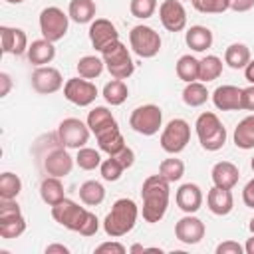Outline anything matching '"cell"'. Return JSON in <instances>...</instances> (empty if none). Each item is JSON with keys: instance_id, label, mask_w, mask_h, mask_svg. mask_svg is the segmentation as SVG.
<instances>
[{"instance_id": "6da1fadb", "label": "cell", "mask_w": 254, "mask_h": 254, "mask_svg": "<svg viewBox=\"0 0 254 254\" xmlns=\"http://www.w3.org/2000/svg\"><path fill=\"white\" fill-rule=\"evenodd\" d=\"M169 181H165L161 175H151L143 181L141 187V198H143V220L145 222H159L167 208H169V196H171V189H169Z\"/></svg>"}, {"instance_id": "7a4b0ae2", "label": "cell", "mask_w": 254, "mask_h": 254, "mask_svg": "<svg viewBox=\"0 0 254 254\" xmlns=\"http://www.w3.org/2000/svg\"><path fill=\"white\" fill-rule=\"evenodd\" d=\"M139 216V206L133 198H117L103 220V230L111 238H121L133 230Z\"/></svg>"}, {"instance_id": "3957f363", "label": "cell", "mask_w": 254, "mask_h": 254, "mask_svg": "<svg viewBox=\"0 0 254 254\" xmlns=\"http://www.w3.org/2000/svg\"><path fill=\"white\" fill-rule=\"evenodd\" d=\"M198 143L204 151H218L226 143V127L212 111H204L194 121Z\"/></svg>"}, {"instance_id": "277c9868", "label": "cell", "mask_w": 254, "mask_h": 254, "mask_svg": "<svg viewBox=\"0 0 254 254\" xmlns=\"http://www.w3.org/2000/svg\"><path fill=\"white\" fill-rule=\"evenodd\" d=\"M101 58H103V64L107 67V71L111 73V77L115 79H127L133 75L135 71V64H133V58L127 50V46L117 40L113 44H109L103 52H99Z\"/></svg>"}, {"instance_id": "5b68a950", "label": "cell", "mask_w": 254, "mask_h": 254, "mask_svg": "<svg viewBox=\"0 0 254 254\" xmlns=\"http://www.w3.org/2000/svg\"><path fill=\"white\" fill-rule=\"evenodd\" d=\"M89 214L91 212L87 208L79 206L77 202H73L69 198H64V200H60L58 204L52 206V218L58 224H62L64 228H67L71 232H79V234H81Z\"/></svg>"}, {"instance_id": "8992f818", "label": "cell", "mask_w": 254, "mask_h": 254, "mask_svg": "<svg viewBox=\"0 0 254 254\" xmlns=\"http://www.w3.org/2000/svg\"><path fill=\"white\" fill-rule=\"evenodd\" d=\"M161 44L163 42H161L159 32H155V28L151 26L139 24V26H133L129 32V46L143 60L155 58L161 52Z\"/></svg>"}, {"instance_id": "52a82bcc", "label": "cell", "mask_w": 254, "mask_h": 254, "mask_svg": "<svg viewBox=\"0 0 254 254\" xmlns=\"http://www.w3.org/2000/svg\"><path fill=\"white\" fill-rule=\"evenodd\" d=\"M129 125L135 133L151 137V135L159 133V129L163 127V111L159 105H153V103L139 105L131 111Z\"/></svg>"}, {"instance_id": "ba28073f", "label": "cell", "mask_w": 254, "mask_h": 254, "mask_svg": "<svg viewBox=\"0 0 254 254\" xmlns=\"http://www.w3.org/2000/svg\"><path fill=\"white\" fill-rule=\"evenodd\" d=\"M40 32H42V38L50 40V42H60L65 34H67V28H69V16L58 8V6H48L40 12Z\"/></svg>"}, {"instance_id": "9c48e42d", "label": "cell", "mask_w": 254, "mask_h": 254, "mask_svg": "<svg viewBox=\"0 0 254 254\" xmlns=\"http://www.w3.org/2000/svg\"><path fill=\"white\" fill-rule=\"evenodd\" d=\"M189 141H190V125H189L185 119H181V117L171 119V121L163 127L161 139H159L161 149H163L165 153H169V155L181 153V151L189 145Z\"/></svg>"}, {"instance_id": "30bf717a", "label": "cell", "mask_w": 254, "mask_h": 254, "mask_svg": "<svg viewBox=\"0 0 254 254\" xmlns=\"http://www.w3.org/2000/svg\"><path fill=\"white\" fill-rule=\"evenodd\" d=\"M89 133L91 129L87 127V123H83L77 117H65L58 125V139H60V145H64L65 149L85 147V143L89 141Z\"/></svg>"}, {"instance_id": "8fae6325", "label": "cell", "mask_w": 254, "mask_h": 254, "mask_svg": "<svg viewBox=\"0 0 254 254\" xmlns=\"http://www.w3.org/2000/svg\"><path fill=\"white\" fill-rule=\"evenodd\" d=\"M64 97L77 107H87L95 101L97 87L85 77H69L64 83Z\"/></svg>"}, {"instance_id": "7c38bea8", "label": "cell", "mask_w": 254, "mask_h": 254, "mask_svg": "<svg viewBox=\"0 0 254 254\" xmlns=\"http://www.w3.org/2000/svg\"><path fill=\"white\" fill-rule=\"evenodd\" d=\"M32 87L36 93L40 95H50V93H56L64 87V77L60 73V69L52 67V65H40L32 71Z\"/></svg>"}, {"instance_id": "4fadbf2b", "label": "cell", "mask_w": 254, "mask_h": 254, "mask_svg": "<svg viewBox=\"0 0 254 254\" xmlns=\"http://www.w3.org/2000/svg\"><path fill=\"white\" fill-rule=\"evenodd\" d=\"M159 20L167 32H183L187 26V10L181 0H163L159 6Z\"/></svg>"}, {"instance_id": "5bb4252c", "label": "cell", "mask_w": 254, "mask_h": 254, "mask_svg": "<svg viewBox=\"0 0 254 254\" xmlns=\"http://www.w3.org/2000/svg\"><path fill=\"white\" fill-rule=\"evenodd\" d=\"M204 232H206L204 222L198 216H194V214H187L181 220H177V224H175L177 240L183 242V244H189V246L198 244L204 238Z\"/></svg>"}, {"instance_id": "9a60e30c", "label": "cell", "mask_w": 254, "mask_h": 254, "mask_svg": "<svg viewBox=\"0 0 254 254\" xmlns=\"http://www.w3.org/2000/svg\"><path fill=\"white\" fill-rule=\"evenodd\" d=\"M89 40H91V46L97 50V52H103L109 44L117 42L119 40V32L115 28V24L107 18H95L91 24H89Z\"/></svg>"}, {"instance_id": "2e32d148", "label": "cell", "mask_w": 254, "mask_h": 254, "mask_svg": "<svg viewBox=\"0 0 254 254\" xmlns=\"http://www.w3.org/2000/svg\"><path fill=\"white\" fill-rule=\"evenodd\" d=\"M71 169H73V159H71L69 153L64 149V145L52 149V151L44 157V171H46V175L64 179V177H67V175L71 173Z\"/></svg>"}, {"instance_id": "e0dca14e", "label": "cell", "mask_w": 254, "mask_h": 254, "mask_svg": "<svg viewBox=\"0 0 254 254\" xmlns=\"http://www.w3.org/2000/svg\"><path fill=\"white\" fill-rule=\"evenodd\" d=\"M0 38H2V52L12 56H22L28 52V36L22 28L12 26H0Z\"/></svg>"}, {"instance_id": "ac0fdd59", "label": "cell", "mask_w": 254, "mask_h": 254, "mask_svg": "<svg viewBox=\"0 0 254 254\" xmlns=\"http://www.w3.org/2000/svg\"><path fill=\"white\" fill-rule=\"evenodd\" d=\"M175 200H177V206L187 212V214H194L200 206H202V190L198 185L194 183H185L177 189V194H175Z\"/></svg>"}, {"instance_id": "d6986e66", "label": "cell", "mask_w": 254, "mask_h": 254, "mask_svg": "<svg viewBox=\"0 0 254 254\" xmlns=\"http://www.w3.org/2000/svg\"><path fill=\"white\" fill-rule=\"evenodd\" d=\"M206 204L208 210L216 216H226L232 212L234 208V196L228 189H220V187H212L206 194Z\"/></svg>"}, {"instance_id": "ffe728a7", "label": "cell", "mask_w": 254, "mask_h": 254, "mask_svg": "<svg viewBox=\"0 0 254 254\" xmlns=\"http://www.w3.org/2000/svg\"><path fill=\"white\" fill-rule=\"evenodd\" d=\"M210 177H212V183L214 187H220V189H234L238 179H240V171L234 163L230 161H218L212 171H210Z\"/></svg>"}, {"instance_id": "44dd1931", "label": "cell", "mask_w": 254, "mask_h": 254, "mask_svg": "<svg viewBox=\"0 0 254 254\" xmlns=\"http://www.w3.org/2000/svg\"><path fill=\"white\" fill-rule=\"evenodd\" d=\"M240 87L236 85H218L212 91V103L220 111H236L240 109Z\"/></svg>"}, {"instance_id": "7402d4cb", "label": "cell", "mask_w": 254, "mask_h": 254, "mask_svg": "<svg viewBox=\"0 0 254 254\" xmlns=\"http://www.w3.org/2000/svg\"><path fill=\"white\" fill-rule=\"evenodd\" d=\"M26 54H28L30 64L40 67V65H48L56 58V48H54V42H50L46 38H40V40H34L28 46Z\"/></svg>"}, {"instance_id": "603a6c76", "label": "cell", "mask_w": 254, "mask_h": 254, "mask_svg": "<svg viewBox=\"0 0 254 254\" xmlns=\"http://www.w3.org/2000/svg\"><path fill=\"white\" fill-rule=\"evenodd\" d=\"M87 127L91 129V133L93 135H99V133H103V131H107V129H111V127H117V121H115V117H113V113L107 109V107H103V105H97V107H93L89 113H87Z\"/></svg>"}, {"instance_id": "cb8c5ba5", "label": "cell", "mask_w": 254, "mask_h": 254, "mask_svg": "<svg viewBox=\"0 0 254 254\" xmlns=\"http://www.w3.org/2000/svg\"><path fill=\"white\" fill-rule=\"evenodd\" d=\"M40 196L48 206H54L60 200H64L65 198V190H64L62 179L60 177H52V175L44 177L42 183H40Z\"/></svg>"}, {"instance_id": "d4e9b609", "label": "cell", "mask_w": 254, "mask_h": 254, "mask_svg": "<svg viewBox=\"0 0 254 254\" xmlns=\"http://www.w3.org/2000/svg\"><path fill=\"white\" fill-rule=\"evenodd\" d=\"M212 32L206 26H190L185 34V42L192 52H206L212 46Z\"/></svg>"}, {"instance_id": "484cf974", "label": "cell", "mask_w": 254, "mask_h": 254, "mask_svg": "<svg viewBox=\"0 0 254 254\" xmlns=\"http://www.w3.org/2000/svg\"><path fill=\"white\" fill-rule=\"evenodd\" d=\"M95 12L97 6L93 0H71L67 8L69 20H73L75 24H91L95 20Z\"/></svg>"}, {"instance_id": "4316f807", "label": "cell", "mask_w": 254, "mask_h": 254, "mask_svg": "<svg viewBox=\"0 0 254 254\" xmlns=\"http://www.w3.org/2000/svg\"><path fill=\"white\" fill-rule=\"evenodd\" d=\"M95 139H97L99 151L107 153L109 157L117 155V153L125 147V139H123V135H121V131H119V125H117V127H111V129H107V131H103V133H99V135H95Z\"/></svg>"}, {"instance_id": "83f0119b", "label": "cell", "mask_w": 254, "mask_h": 254, "mask_svg": "<svg viewBox=\"0 0 254 254\" xmlns=\"http://www.w3.org/2000/svg\"><path fill=\"white\" fill-rule=\"evenodd\" d=\"M250 48L246 44H230L226 50H224V64L232 69H244L250 62Z\"/></svg>"}, {"instance_id": "f1b7e54d", "label": "cell", "mask_w": 254, "mask_h": 254, "mask_svg": "<svg viewBox=\"0 0 254 254\" xmlns=\"http://www.w3.org/2000/svg\"><path fill=\"white\" fill-rule=\"evenodd\" d=\"M232 137H234V145L238 149H244V151L254 149V113L248 115V117H244L236 125Z\"/></svg>"}, {"instance_id": "f546056e", "label": "cell", "mask_w": 254, "mask_h": 254, "mask_svg": "<svg viewBox=\"0 0 254 254\" xmlns=\"http://www.w3.org/2000/svg\"><path fill=\"white\" fill-rule=\"evenodd\" d=\"M198 64H200V60H196V58L190 56V54L181 56V58L177 60V65H175L177 77H179L181 81H185V83L198 81Z\"/></svg>"}, {"instance_id": "4dcf8cb0", "label": "cell", "mask_w": 254, "mask_h": 254, "mask_svg": "<svg viewBox=\"0 0 254 254\" xmlns=\"http://www.w3.org/2000/svg\"><path fill=\"white\" fill-rule=\"evenodd\" d=\"M208 97H210V93L202 81H190L183 89V101L189 107H200L208 101Z\"/></svg>"}, {"instance_id": "1f68e13d", "label": "cell", "mask_w": 254, "mask_h": 254, "mask_svg": "<svg viewBox=\"0 0 254 254\" xmlns=\"http://www.w3.org/2000/svg\"><path fill=\"white\" fill-rule=\"evenodd\" d=\"M222 73V60L218 56H204L198 64V81L202 83H208V81H214L218 79Z\"/></svg>"}, {"instance_id": "d6a6232c", "label": "cell", "mask_w": 254, "mask_h": 254, "mask_svg": "<svg viewBox=\"0 0 254 254\" xmlns=\"http://www.w3.org/2000/svg\"><path fill=\"white\" fill-rule=\"evenodd\" d=\"M79 198L85 206H97L105 198V189L99 181H85L79 187Z\"/></svg>"}, {"instance_id": "836d02e7", "label": "cell", "mask_w": 254, "mask_h": 254, "mask_svg": "<svg viewBox=\"0 0 254 254\" xmlns=\"http://www.w3.org/2000/svg\"><path fill=\"white\" fill-rule=\"evenodd\" d=\"M127 95H129V87H127V83L123 79H115L113 77L111 81H107L103 85V99L109 105H121V103H125Z\"/></svg>"}, {"instance_id": "e575fe53", "label": "cell", "mask_w": 254, "mask_h": 254, "mask_svg": "<svg viewBox=\"0 0 254 254\" xmlns=\"http://www.w3.org/2000/svg\"><path fill=\"white\" fill-rule=\"evenodd\" d=\"M105 64H103V58H97V56H83L79 58L75 69L79 73V77H85V79H95L101 75Z\"/></svg>"}, {"instance_id": "d590c367", "label": "cell", "mask_w": 254, "mask_h": 254, "mask_svg": "<svg viewBox=\"0 0 254 254\" xmlns=\"http://www.w3.org/2000/svg\"><path fill=\"white\" fill-rule=\"evenodd\" d=\"M22 192V179L16 175V173H2L0 175V198H16L18 194Z\"/></svg>"}, {"instance_id": "8d00e7d4", "label": "cell", "mask_w": 254, "mask_h": 254, "mask_svg": "<svg viewBox=\"0 0 254 254\" xmlns=\"http://www.w3.org/2000/svg\"><path fill=\"white\" fill-rule=\"evenodd\" d=\"M159 175L169 181V183H177L183 179L185 175V163L181 159H175V157H169V159H163L161 165H159Z\"/></svg>"}, {"instance_id": "74e56055", "label": "cell", "mask_w": 254, "mask_h": 254, "mask_svg": "<svg viewBox=\"0 0 254 254\" xmlns=\"http://www.w3.org/2000/svg\"><path fill=\"white\" fill-rule=\"evenodd\" d=\"M24 230H26V218H24V214H18V216L0 220V236L4 240L18 238V236L24 234Z\"/></svg>"}, {"instance_id": "f35d334b", "label": "cell", "mask_w": 254, "mask_h": 254, "mask_svg": "<svg viewBox=\"0 0 254 254\" xmlns=\"http://www.w3.org/2000/svg\"><path fill=\"white\" fill-rule=\"evenodd\" d=\"M75 163L83 171H93L101 165V155H99V151H95L91 147H81V149H77Z\"/></svg>"}, {"instance_id": "ab89813d", "label": "cell", "mask_w": 254, "mask_h": 254, "mask_svg": "<svg viewBox=\"0 0 254 254\" xmlns=\"http://www.w3.org/2000/svg\"><path fill=\"white\" fill-rule=\"evenodd\" d=\"M123 165L115 159V157H109V159H103L101 165H99V173H101V179L107 181V183H115L121 179L123 175Z\"/></svg>"}, {"instance_id": "60d3db41", "label": "cell", "mask_w": 254, "mask_h": 254, "mask_svg": "<svg viewBox=\"0 0 254 254\" xmlns=\"http://www.w3.org/2000/svg\"><path fill=\"white\" fill-rule=\"evenodd\" d=\"M192 6L200 14H222L230 8V0H192Z\"/></svg>"}, {"instance_id": "b9f144b4", "label": "cell", "mask_w": 254, "mask_h": 254, "mask_svg": "<svg viewBox=\"0 0 254 254\" xmlns=\"http://www.w3.org/2000/svg\"><path fill=\"white\" fill-rule=\"evenodd\" d=\"M155 10H157V0H131L129 2V12L139 20L151 18Z\"/></svg>"}, {"instance_id": "7bdbcfd3", "label": "cell", "mask_w": 254, "mask_h": 254, "mask_svg": "<svg viewBox=\"0 0 254 254\" xmlns=\"http://www.w3.org/2000/svg\"><path fill=\"white\" fill-rule=\"evenodd\" d=\"M127 252V248L121 244V242H115V240H111V242H101L97 248H95V254H125Z\"/></svg>"}, {"instance_id": "ee69618b", "label": "cell", "mask_w": 254, "mask_h": 254, "mask_svg": "<svg viewBox=\"0 0 254 254\" xmlns=\"http://www.w3.org/2000/svg\"><path fill=\"white\" fill-rule=\"evenodd\" d=\"M244 246L238 244L236 240H224L216 246V254H242Z\"/></svg>"}, {"instance_id": "f6af8a7d", "label": "cell", "mask_w": 254, "mask_h": 254, "mask_svg": "<svg viewBox=\"0 0 254 254\" xmlns=\"http://www.w3.org/2000/svg\"><path fill=\"white\" fill-rule=\"evenodd\" d=\"M240 109L254 111V85H248L240 91Z\"/></svg>"}, {"instance_id": "bcb514c9", "label": "cell", "mask_w": 254, "mask_h": 254, "mask_svg": "<svg viewBox=\"0 0 254 254\" xmlns=\"http://www.w3.org/2000/svg\"><path fill=\"white\" fill-rule=\"evenodd\" d=\"M121 165H123V169H129V167H133V163H135V151L131 149V147H123L117 155H113Z\"/></svg>"}, {"instance_id": "7dc6e473", "label": "cell", "mask_w": 254, "mask_h": 254, "mask_svg": "<svg viewBox=\"0 0 254 254\" xmlns=\"http://www.w3.org/2000/svg\"><path fill=\"white\" fill-rule=\"evenodd\" d=\"M97 230H99V220H97V216L91 212L89 218H87V222H85V226H83V230H81V236H93Z\"/></svg>"}, {"instance_id": "c3c4849f", "label": "cell", "mask_w": 254, "mask_h": 254, "mask_svg": "<svg viewBox=\"0 0 254 254\" xmlns=\"http://www.w3.org/2000/svg\"><path fill=\"white\" fill-rule=\"evenodd\" d=\"M242 200L248 208H254V179H250L242 190Z\"/></svg>"}, {"instance_id": "681fc988", "label": "cell", "mask_w": 254, "mask_h": 254, "mask_svg": "<svg viewBox=\"0 0 254 254\" xmlns=\"http://www.w3.org/2000/svg\"><path fill=\"white\" fill-rule=\"evenodd\" d=\"M254 8V0H230V10L234 12H248Z\"/></svg>"}, {"instance_id": "f907efd6", "label": "cell", "mask_w": 254, "mask_h": 254, "mask_svg": "<svg viewBox=\"0 0 254 254\" xmlns=\"http://www.w3.org/2000/svg\"><path fill=\"white\" fill-rule=\"evenodd\" d=\"M0 83H2V87H0V95L6 97L8 91H10V87H12V79H10V75H8L6 71L0 73Z\"/></svg>"}, {"instance_id": "816d5d0a", "label": "cell", "mask_w": 254, "mask_h": 254, "mask_svg": "<svg viewBox=\"0 0 254 254\" xmlns=\"http://www.w3.org/2000/svg\"><path fill=\"white\" fill-rule=\"evenodd\" d=\"M56 252H60V254H69V248L64 246V244H48V246H46V254H56Z\"/></svg>"}, {"instance_id": "f5cc1de1", "label": "cell", "mask_w": 254, "mask_h": 254, "mask_svg": "<svg viewBox=\"0 0 254 254\" xmlns=\"http://www.w3.org/2000/svg\"><path fill=\"white\" fill-rule=\"evenodd\" d=\"M244 77L250 81V85H254V60H250L248 65L244 67Z\"/></svg>"}, {"instance_id": "db71d44e", "label": "cell", "mask_w": 254, "mask_h": 254, "mask_svg": "<svg viewBox=\"0 0 254 254\" xmlns=\"http://www.w3.org/2000/svg\"><path fill=\"white\" fill-rule=\"evenodd\" d=\"M244 252H246V254H254V234L246 240V244H244Z\"/></svg>"}, {"instance_id": "11a10c76", "label": "cell", "mask_w": 254, "mask_h": 254, "mask_svg": "<svg viewBox=\"0 0 254 254\" xmlns=\"http://www.w3.org/2000/svg\"><path fill=\"white\" fill-rule=\"evenodd\" d=\"M145 250H147V248H145V246H141V244H135V246H131V248H129V252H145Z\"/></svg>"}, {"instance_id": "9f6ffc18", "label": "cell", "mask_w": 254, "mask_h": 254, "mask_svg": "<svg viewBox=\"0 0 254 254\" xmlns=\"http://www.w3.org/2000/svg\"><path fill=\"white\" fill-rule=\"evenodd\" d=\"M248 228H250V232H252V234H254V216H252V218H250V222H248Z\"/></svg>"}, {"instance_id": "6f0895ef", "label": "cell", "mask_w": 254, "mask_h": 254, "mask_svg": "<svg viewBox=\"0 0 254 254\" xmlns=\"http://www.w3.org/2000/svg\"><path fill=\"white\" fill-rule=\"evenodd\" d=\"M6 2H8V4H22L24 0H6Z\"/></svg>"}, {"instance_id": "680465c9", "label": "cell", "mask_w": 254, "mask_h": 254, "mask_svg": "<svg viewBox=\"0 0 254 254\" xmlns=\"http://www.w3.org/2000/svg\"><path fill=\"white\" fill-rule=\"evenodd\" d=\"M250 167H252V171H254V157H252V161H250Z\"/></svg>"}, {"instance_id": "91938a15", "label": "cell", "mask_w": 254, "mask_h": 254, "mask_svg": "<svg viewBox=\"0 0 254 254\" xmlns=\"http://www.w3.org/2000/svg\"><path fill=\"white\" fill-rule=\"evenodd\" d=\"M181 2H183V0H181ZM190 2H192V0H190Z\"/></svg>"}]
</instances>
